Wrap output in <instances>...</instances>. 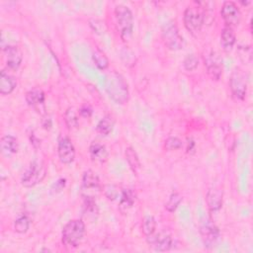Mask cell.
<instances>
[{
	"mask_svg": "<svg viewBox=\"0 0 253 253\" xmlns=\"http://www.w3.org/2000/svg\"><path fill=\"white\" fill-rule=\"evenodd\" d=\"M106 90L110 98L116 104L123 105L128 100L127 83L126 82L125 78L117 72H112L107 77Z\"/></svg>",
	"mask_w": 253,
	"mask_h": 253,
	"instance_id": "cell-1",
	"label": "cell"
},
{
	"mask_svg": "<svg viewBox=\"0 0 253 253\" xmlns=\"http://www.w3.org/2000/svg\"><path fill=\"white\" fill-rule=\"evenodd\" d=\"M85 234V223L81 219L69 220L62 228L61 241L68 248L77 247Z\"/></svg>",
	"mask_w": 253,
	"mask_h": 253,
	"instance_id": "cell-2",
	"label": "cell"
},
{
	"mask_svg": "<svg viewBox=\"0 0 253 253\" xmlns=\"http://www.w3.org/2000/svg\"><path fill=\"white\" fill-rule=\"evenodd\" d=\"M117 27L123 40L127 41L133 31V16L130 9L125 5H117L115 8Z\"/></svg>",
	"mask_w": 253,
	"mask_h": 253,
	"instance_id": "cell-3",
	"label": "cell"
},
{
	"mask_svg": "<svg viewBox=\"0 0 253 253\" xmlns=\"http://www.w3.org/2000/svg\"><path fill=\"white\" fill-rule=\"evenodd\" d=\"M162 40L165 46L171 50H179L184 46V39L174 21L165 23L162 27Z\"/></svg>",
	"mask_w": 253,
	"mask_h": 253,
	"instance_id": "cell-4",
	"label": "cell"
},
{
	"mask_svg": "<svg viewBox=\"0 0 253 253\" xmlns=\"http://www.w3.org/2000/svg\"><path fill=\"white\" fill-rule=\"evenodd\" d=\"M184 25L192 34L201 31L205 22V13L200 6H189L184 12Z\"/></svg>",
	"mask_w": 253,
	"mask_h": 253,
	"instance_id": "cell-5",
	"label": "cell"
},
{
	"mask_svg": "<svg viewBox=\"0 0 253 253\" xmlns=\"http://www.w3.org/2000/svg\"><path fill=\"white\" fill-rule=\"evenodd\" d=\"M45 174L46 170L44 165L42 162L34 161L24 172L21 178V184L27 188L34 187L43 180Z\"/></svg>",
	"mask_w": 253,
	"mask_h": 253,
	"instance_id": "cell-6",
	"label": "cell"
},
{
	"mask_svg": "<svg viewBox=\"0 0 253 253\" xmlns=\"http://www.w3.org/2000/svg\"><path fill=\"white\" fill-rule=\"evenodd\" d=\"M229 88L236 100H244L247 92V83L244 73L239 68H235L232 71L229 79Z\"/></svg>",
	"mask_w": 253,
	"mask_h": 253,
	"instance_id": "cell-7",
	"label": "cell"
},
{
	"mask_svg": "<svg viewBox=\"0 0 253 253\" xmlns=\"http://www.w3.org/2000/svg\"><path fill=\"white\" fill-rule=\"evenodd\" d=\"M204 61L209 76L212 80H219L222 75L223 68L222 58L220 55L214 50H210L204 55Z\"/></svg>",
	"mask_w": 253,
	"mask_h": 253,
	"instance_id": "cell-8",
	"label": "cell"
},
{
	"mask_svg": "<svg viewBox=\"0 0 253 253\" xmlns=\"http://www.w3.org/2000/svg\"><path fill=\"white\" fill-rule=\"evenodd\" d=\"M101 185L97 174L92 170H86L82 176L81 194L82 197H93L100 191Z\"/></svg>",
	"mask_w": 253,
	"mask_h": 253,
	"instance_id": "cell-9",
	"label": "cell"
},
{
	"mask_svg": "<svg viewBox=\"0 0 253 253\" xmlns=\"http://www.w3.org/2000/svg\"><path fill=\"white\" fill-rule=\"evenodd\" d=\"M200 233L203 243L207 248H212L219 237V230L217 226L208 218L202 221L200 226Z\"/></svg>",
	"mask_w": 253,
	"mask_h": 253,
	"instance_id": "cell-10",
	"label": "cell"
},
{
	"mask_svg": "<svg viewBox=\"0 0 253 253\" xmlns=\"http://www.w3.org/2000/svg\"><path fill=\"white\" fill-rule=\"evenodd\" d=\"M220 15L223 19L225 26L234 27L240 23L241 20V11L237 4L233 1H225L222 4L220 9Z\"/></svg>",
	"mask_w": 253,
	"mask_h": 253,
	"instance_id": "cell-11",
	"label": "cell"
},
{
	"mask_svg": "<svg viewBox=\"0 0 253 253\" xmlns=\"http://www.w3.org/2000/svg\"><path fill=\"white\" fill-rule=\"evenodd\" d=\"M58 158L63 164H70L75 158V148L71 139L67 136L61 137L57 145Z\"/></svg>",
	"mask_w": 253,
	"mask_h": 253,
	"instance_id": "cell-12",
	"label": "cell"
},
{
	"mask_svg": "<svg viewBox=\"0 0 253 253\" xmlns=\"http://www.w3.org/2000/svg\"><path fill=\"white\" fill-rule=\"evenodd\" d=\"M26 102L30 107L35 109L38 113L45 114V107H44V100L45 95L44 92L38 87H35L28 91L25 96Z\"/></svg>",
	"mask_w": 253,
	"mask_h": 253,
	"instance_id": "cell-13",
	"label": "cell"
},
{
	"mask_svg": "<svg viewBox=\"0 0 253 253\" xmlns=\"http://www.w3.org/2000/svg\"><path fill=\"white\" fill-rule=\"evenodd\" d=\"M6 65L9 69L16 70L22 63L23 54L17 45H7L4 48Z\"/></svg>",
	"mask_w": 253,
	"mask_h": 253,
	"instance_id": "cell-14",
	"label": "cell"
},
{
	"mask_svg": "<svg viewBox=\"0 0 253 253\" xmlns=\"http://www.w3.org/2000/svg\"><path fill=\"white\" fill-rule=\"evenodd\" d=\"M222 190L219 188H211L207 193V204L211 211H217L222 206Z\"/></svg>",
	"mask_w": 253,
	"mask_h": 253,
	"instance_id": "cell-15",
	"label": "cell"
},
{
	"mask_svg": "<svg viewBox=\"0 0 253 253\" xmlns=\"http://www.w3.org/2000/svg\"><path fill=\"white\" fill-rule=\"evenodd\" d=\"M0 148L3 154L10 156L18 152L19 142L18 139L13 135H3L0 140Z\"/></svg>",
	"mask_w": 253,
	"mask_h": 253,
	"instance_id": "cell-16",
	"label": "cell"
},
{
	"mask_svg": "<svg viewBox=\"0 0 253 253\" xmlns=\"http://www.w3.org/2000/svg\"><path fill=\"white\" fill-rule=\"evenodd\" d=\"M89 154L93 161L103 163L106 162L109 156V152L104 144L99 142H93L89 146Z\"/></svg>",
	"mask_w": 253,
	"mask_h": 253,
	"instance_id": "cell-17",
	"label": "cell"
},
{
	"mask_svg": "<svg viewBox=\"0 0 253 253\" xmlns=\"http://www.w3.org/2000/svg\"><path fill=\"white\" fill-rule=\"evenodd\" d=\"M151 242L154 244L156 251L163 252L168 251L171 248L173 244V239L170 233L166 231H161L155 237H153Z\"/></svg>",
	"mask_w": 253,
	"mask_h": 253,
	"instance_id": "cell-18",
	"label": "cell"
},
{
	"mask_svg": "<svg viewBox=\"0 0 253 253\" xmlns=\"http://www.w3.org/2000/svg\"><path fill=\"white\" fill-rule=\"evenodd\" d=\"M17 86V81L14 76L7 73L5 70L0 72V93L2 95L11 94Z\"/></svg>",
	"mask_w": 253,
	"mask_h": 253,
	"instance_id": "cell-19",
	"label": "cell"
},
{
	"mask_svg": "<svg viewBox=\"0 0 253 253\" xmlns=\"http://www.w3.org/2000/svg\"><path fill=\"white\" fill-rule=\"evenodd\" d=\"M236 42V36L231 27L225 26L220 33V43L225 51H230Z\"/></svg>",
	"mask_w": 253,
	"mask_h": 253,
	"instance_id": "cell-20",
	"label": "cell"
},
{
	"mask_svg": "<svg viewBox=\"0 0 253 253\" xmlns=\"http://www.w3.org/2000/svg\"><path fill=\"white\" fill-rule=\"evenodd\" d=\"M114 126H115V121L113 117L110 115H106L99 121L96 126V130L101 135H108L113 131Z\"/></svg>",
	"mask_w": 253,
	"mask_h": 253,
	"instance_id": "cell-21",
	"label": "cell"
},
{
	"mask_svg": "<svg viewBox=\"0 0 253 253\" xmlns=\"http://www.w3.org/2000/svg\"><path fill=\"white\" fill-rule=\"evenodd\" d=\"M98 207L95 202V198L93 197H84L83 203V213L87 218L94 219L98 215Z\"/></svg>",
	"mask_w": 253,
	"mask_h": 253,
	"instance_id": "cell-22",
	"label": "cell"
},
{
	"mask_svg": "<svg viewBox=\"0 0 253 253\" xmlns=\"http://www.w3.org/2000/svg\"><path fill=\"white\" fill-rule=\"evenodd\" d=\"M125 154H126V159L129 165V168L132 170V172L134 174H137V172L140 169V161H139L137 153L135 152V150L132 147L128 146L126 148Z\"/></svg>",
	"mask_w": 253,
	"mask_h": 253,
	"instance_id": "cell-23",
	"label": "cell"
},
{
	"mask_svg": "<svg viewBox=\"0 0 253 253\" xmlns=\"http://www.w3.org/2000/svg\"><path fill=\"white\" fill-rule=\"evenodd\" d=\"M134 203V194L129 189H124L120 197V209L122 211H127L132 207Z\"/></svg>",
	"mask_w": 253,
	"mask_h": 253,
	"instance_id": "cell-24",
	"label": "cell"
},
{
	"mask_svg": "<svg viewBox=\"0 0 253 253\" xmlns=\"http://www.w3.org/2000/svg\"><path fill=\"white\" fill-rule=\"evenodd\" d=\"M141 228H142V232L146 237H150L153 235L155 228H156V221L155 218L152 215H146L143 220H142V224H141Z\"/></svg>",
	"mask_w": 253,
	"mask_h": 253,
	"instance_id": "cell-25",
	"label": "cell"
},
{
	"mask_svg": "<svg viewBox=\"0 0 253 253\" xmlns=\"http://www.w3.org/2000/svg\"><path fill=\"white\" fill-rule=\"evenodd\" d=\"M92 58H93V61L94 63L96 64V66L99 68V69H106L108 66H109V59L108 57L106 56V54L100 50L99 48L95 49L92 53Z\"/></svg>",
	"mask_w": 253,
	"mask_h": 253,
	"instance_id": "cell-26",
	"label": "cell"
},
{
	"mask_svg": "<svg viewBox=\"0 0 253 253\" xmlns=\"http://www.w3.org/2000/svg\"><path fill=\"white\" fill-rule=\"evenodd\" d=\"M64 121L69 128H75L79 126V119L74 108H68L64 114Z\"/></svg>",
	"mask_w": 253,
	"mask_h": 253,
	"instance_id": "cell-27",
	"label": "cell"
},
{
	"mask_svg": "<svg viewBox=\"0 0 253 253\" xmlns=\"http://www.w3.org/2000/svg\"><path fill=\"white\" fill-rule=\"evenodd\" d=\"M30 227V218L27 214L20 215L14 222L15 231L18 233H25Z\"/></svg>",
	"mask_w": 253,
	"mask_h": 253,
	"instance_id": "cell-28",
	"label": "cell"
},
{
	"mask_svg": "<svg viewBox=\"0 0 253 253\" xmlns=\"http://www.w3.org/2000/svg\"><path fill=\"white\" fill-rule=\"evenodd\" d=\"M182 196L178 192H174L170 195L167 203L165 204V209L169 212H173L176 211V209L179 207L180 203L182 202Z\"/></svg>",
	"mask_w": 253,
	"mask_h": 253,
	"instance_id": "cell-29",
	"label": "cell"
},
{
	"mask_svg": "<svg viewBox=\"0 0 253 253\" xmlns=\"http://www.w3.org/2000/svg\"><path fill=\"white\" fill-rule=\"evenodd\" d=\"M183 65H184V68L188 71H193L195 70L198 65H199V58L196 54L194 53H191V54H188L184 61H183Z\"/></svg>",
	"mask_w": 253,
	"mask_h": 253,
	"instance_id": "cell-30",
	"label": "cell"
},
{
	"mask_svg": "<svg viewBox=\"0 0 253 253\" xmlns=\"http://www.w3.org/2000/svg\"><path fill=\"white\" fill-rule=\"evenodd\" d=\"M122 191H120V188L116 185H107L105 186L104 188V193H105V196L109 199V200H116L118 197H121V194H122Z\"/></svg>",
	"mask_w": 253,
	"mask_h": 253,
	"instance_id": "cell-31",
	"label": "cell"
},
{
	"mask_svg": "<svg viewBox=\"0 0 253 253\" xmlns=\"http://www.w3.org/2000/svg\"><path fill=\"white\" fill-rule=\"evenodd\" d=\"M183 146V142L176 136H170L165 140V149L168 151L180 149Z\"/></svg>",
	"mask_w": 253,
	"mask_h": 253,
	"instance_id": "cell-32",
	"label": "cell"
},
{
	"mask_svg": "<svg viewBox=\"0 0 253 253\" xmlns=\"http://www.w3.org/2000/svg\"><path fill=\"white\" fill-rule=\"evenodd\" d=\"M90 23V26L92 27V29L97 33V34H103L105 31H106V28H105V24L104 22L98 20V19H91L89 21Z\"/></svg>",
	"mask_w": 253,
	"mask_h": 253,
	"instance_id": "cell-33",
	"label": "cell"
},
{
	"mask_svg": "<svg viewBox=\"0 0 253 253\" xmlns=\"http://www.w3.org/2000/svg\"><path fill=\"white\" fill-rule=\"evenodd\" d=\"M65 184H66V180L64 178L58 179L56 182H54L52 184V186L50 188L51 193H59V192H61L64 189Z\"/></svg>",
	"mask_w": 253,
	"mask_h": 253,
	"instance_id": "cell-34",
	"label": "cell"
},
{
	"mask_svg": "<svg viewBox=\"0 0 253 253\" xmlns=\"http://www.w3.org/2000/svg\"><path fill=\"white\" fill-rule=\"evenodd\" d=\"M92 113H93V110L89 105H83L79 109V114L83 118H90L92 116Z\"/></svg>",
	"mask_w": 253,
	"mask_h": 253,
	"instance_id": "cell-35",
	"label": "cell"
},
{
	"mask_svg": "<svg viewBox=\"0 0 253 253\" xmlns=\"http://www.w3.org/2000/svg\"><path fill=\"white\" fill-rule=\"evenodd\" d=\"M194 146H195V142L191 139V141L188 142V148H187V150L190 152V150H193V149H194Z\"/></svg>",
	"mask_w": 253,
	"mask_h": 253,
	"instance_id": "cell-36",
	"label": "cell"
}]
</instances>
